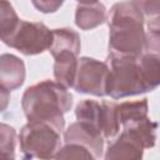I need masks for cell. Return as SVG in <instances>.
I'll list each match as a JSON object with an SVG mask.
<instances>
[{
  "label": "cell",
  "mask_w": 160,
  "mask_h": 160,
  "mask_svg": "<svg viewBox=\"0 0 160 160\" xmlns=\"http://www.w3.org/2000/svg\"><path fill=\"white\" fill-rule=\"evenodd\" d=\"M109 52L140 56L145 51L144 14L132 1L112 5L109 16Z\"/></svg>",
  "instance_id": "obj_1"
},
{
  "label": "cell",
  "mask_w": 160,
  "mask_h": 160,
  "mask_svg": "<svg viewBox=\"0 0 160 160\" xmlns=\"http://www.w3.org/2000/svg\"><path fill=\"white\" fill-rule=\"evenodd\" d=\"M66 89L62 84L52 80H44L29 86L21 99L28 121L41 120L64 126V114L72 105V95Z\"/></svg>",
  "instance_id": "obj_2"
},
{
  "label": "cell",
  "mask_w": 160,
  "mask_h": 160,
  "mask_svg": "<svg viewBox=\"0 0 160 160\" xmlns=\"http://www.w3.org/2000/svg\"><path fill=\"white\" fill-rule=\"evenodd\" d=\"M108 60L110 64V74L106 88L108 96L112 99H121L148 92L139 56H126L109 52Z\"/></svg>",
  "instance_id": "obj_3"
},
{
  "label": "cell",
  "mask_w": 160,
  "mask_h": 160,
  "mask_svg": "<svg viewBox=\"0 0 160 160\" xmlns=\"http://www.w3.org/2000/svg\"><path fill=\"white\" fill-rule=\"evenodd\" d=\"M64 126L34 120L28 121L20 130V150L26 159H52L61 145Z\"/></svg>",
  "instance_id": "obj_4"
},
{
  "label": "cell",
  "mask_w": 160,
  "mask_h": 160,
  "mask_svg": "<svg viewBox=\"0 0 160 160\" xmlns=\"http://www.w3.org/2000/svg\"><path fill=\"white\" fill-rule=\"evenodd\" d=\"M1 40L5 45L16 49L24 55H36L50 49L52 30L42 22L20 20L15 30Z\"/></svg>",
  "instance_id": "obj_5"
},
{
  "label": "cell",
  "mask_w": 160,
  "mask_h": 160,
  "mask_svg": "<svg viewBox=\"0 0 160 160\" xmlns=\"http://www.w3.org/2000/svg\"><path fill=\"white\" fill-rule=\"evenodd\" d=\"M110 68L106 62L82 56L79 59L72 88L78 92L105 96Z\"/></svg>",
  "instance_id": "obj_6"
},
{
  "label": "cell",
  "mask_w": 160,
  "mask_h": 160,
  "mask_svg": "<svg viewBox=\"0 0 160 160\" xmlns=\"http://www.w3.org/2000/svg\"><path fill=\"white\" fill-rule=\"evenodd\" d=\"M64 140L65 142H74V144H80L85 148H88L91 154L95 156V159H99L102 156V150H104V140L105 138L88 126L86 124L81 121H76L70 124V126L65 130L64 134Z\"/></svg>",
  "instance_id": "obj_7"
},
{
  "label": "cell",
  "mask_w": 160,
  "mask_h": 160,
  "mask_svg": "<svg viewBox=\"0 0 160 160\" xmlns=\"http://www.w3.org/2000/svg\"><path fill=\"white\" fill-rule=\"evenodd\" d=\"M144 149L142 142L134 132L122 129L121 134L109 144L105 159H141Z\"/></svg>",
  "instance_id": "obj_8"
},
{
  "label": "cell",
  "mask_w": 160,
  "mask_h": 160,
  "mask_svg": "<svg viewBox=\"0 0 160 160\" xmlns=\"http://www.w3.org/2000/svg\"><path fill=\"white\" fill-rule=\"evenodd\" d=\"M25 80V64L12 54L0 56V89L8 91L19 89Z\"/></svg>",
  "instance_id": "obj_9"
},
{
  "label": "cell",
  "mask_w": 160,
  "mask_h": 160,
  "mask_svg": "<svg viewBox=\"0 0 160 160\" xmlns=\"http://www.w3.org/2000/svg\"><path fill=\"white\" fill-rule=\"evenodd\" d=\"M106 20L105 6L96 1L89 4H79L75 11V24L81 30H91L101 25Z\"/></svg>",
  "instance_id": "obj_10"
},
{
  "label": "cell",
  "mask_w": 160,
  "mask_h": 160,
  "mask_svg": "<svg viewBox=\"0 0 160 160\" xmlns=\"http://www.w3.org/2000/svg\"><path fill=\"white\" fill-rule=\"evenodd\" d=\"M54 76L55 80L62 84L65 88H72L76 70H78V55L70 51L60 52L54 56Z\"/></svg>",
  "instance_id": "obj_11"
},
{
  "label": "cell",
  "mask_w": 160,
  "mask_h": 160,
  "mask_svg": "<svg viewBox=\"0 0 160 160\" xmlns=\"http://www.w3.org/2000/svg\"><path fill=\"white\" fill-rule=\"evenodd\" d=\"M80 48V36L72 29L62 28L52 30V42L49 49V52L52 55V58L65 51H70L79 55Z\"/></svg>",
  "instance_id": "obj_12"
},
{
  "label": "cell",
  "mask_w": 160,
  "mask_h": 160,
  "mask_svg": "<svg viewBox=\"0 0 160 160\" xmlns=\"http://www.w3.org/2000/svg\"><path fill=\"white\" fill-rule=\"evenodd\" d=\"M75 116L79 121L86 124L95 131L100 132L104 136L102 132V104L98 102L95 100H82L78 104L75 109Z\"/></svg>",
  "instance_id": "obj_13"
},
{
  "label": "cell",
  "mask_w": 160,
  "mask_h": 160,
  "mask_svg": "<svg viewBox=\"0 0 160 160\" xmlns=\"http://www.w3.org/2000/svg\"><path fill=\"white\" fill-rule=\"evenodd\" d=\"M139 62L146 89L148 91H152L160 86V56L150 52H142L139 56Z\"/></svg>",
  "instance_id": "obj_14"
},
{
  "label": "cell",
  "mask_w": 160,
  "mask_h": 160,
  "mask_svg": "<svg viewBox=\"0 0 160 160\" xmlns=\"http://www.w3.org/2000/svg\"><path fill=\"white\" fill-rule=\"evenodd\" d=\"M148 111H149L148 99H141L136 101H125L118 104V115L121 126L128 122L146 118Z\"/></svg>",
  "instance_id": "obj_15"
},
{
  "label": "cell",
  "mask_w": 160,
  "mask_h": 160,
  "mask_svg": "<svg viewBox=\"0 0 160 160\" xmlns=\"http://www.w3.org/2000/svg\"><path fill=\"white\" fill-rule=\"evenodd\" d=\"M102 132L105 139H114L120 130V120L118 115V104L112 101H102Z\"/></svg>",
  "instance_id": "obj_16"
},
{
  "label": "cell",
  "mask_w": 160,
  "mask_h": 160,
  "mask_svg": "<svg viewBox=\"0 0 160 160\" xmlns=\"http://www.w3.org/2000/svg\"><path fill=\"white\" fill-rule=\"evenodd\" d=\"M20 19L8 0H0V36H9L18 26Z\"/></svg>",
  "instance_id": "obj_17"
},
{
  "label": "cell",
  "mask_w": 160,
  "mask_h": 160,
  "mask_svg": "<svg viewBox=\"0 0 160 160\" xmlns=\"http://www.w3.org/2000/svg\"><path fill=\"white\" fill-rule=\"evenodd\" d=\"M15 145H16V131L14 128L1 124L0 125V149L2 156L8 159L15 158Z\"/></svg>",
  "instance_id": "obj_18"
},
{
  "label": "cell",
  "mask_w": 160,
  "mask_h": 160,
  "mask_svg": "<svg viewBox=\"0 0 160 160\" xmlns=\"http://www.w3.org/2000/svg\"><path fill=\"white\" fill-rule=\"evenodd\" d=\"M55 159H95V156L88 148L80 144L65 142V146L60 148Z\"/></svg>",
  "instance_id": "obj_19"
},
{
  "label": "cell",
  "mask_w": 160,
  "mask_h": 160,
  "mask_svg": "<svg viewBox=\"0 0 160 160\" xmlns=\"http://www.w3.org/2000/svg\"><path fill=\"white\" fill-rule=\"evenodd\" d=\"M132 2L144 14V16H146V19L160 12V0H132Z\"/></svg>",
  "instance_id": "obj_20"
},
{
  "label": "cell",
  "mask_w": 160,
  "mask_h": 160,
  "mask_svg": "<svg viewBox=\"0 0 160 160\" xmlns=\"http://www.w3.org/2000/svg\"><path fill=\"white\" fill-rule=\"evenodd\" d=\"M145 51L160 56V30H149L145 34Z\"/></svg>",
  "instance_id": "obj_21"
},
{
  "label": "cell",
  "mask_w": 160,
  "mask_h": 160,
  "mask_svg": "<svg viewBox=\"0 0 160 160\" xmlns=\"http://www.w3.org/2000/svg\"><path fill=\"white\" fill-rule=\"evenodd\" d=\"M31 2L39 11L44 14H49L59 10L64 0H31Z\"/></svg>",
  "instance_id": "obj_22"
},
{
  "label": "cell",
  "mask_w": 160,
  "mask_h": 160,
  "mask_svg": "<svg viewBox=\"0 0 160 160\" xmlns=\"http://www.w3.org/2000/svg\"><path fill=\"white\" fill-rule=\"evenodd\" d=\"M148 20V28L149 30H160V12L152 18L146 19Z\"/></svg>",
  "instance_id": "obj_23"
},
{
  "label": "cell",
  "mask_w": 160,
  "mask_h": 160,
  "mask_svg": "<svg viewBox=\"0 0 160 160\" xmlns=\"http://www.w3.org/2000/svg\"><path fill=\"white\" fill-rule=\"evenodd\" d=\"M79 4H89V2H96L98 0H76Z\"/></svg>",
  "instance_id": "obj_24"
}]
</instances>
